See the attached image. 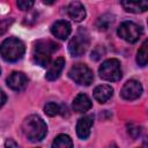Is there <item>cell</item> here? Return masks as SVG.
I'll use <instances>...</instances> for the list:
<instances>
[{
	"label": "cell",
	"instance_id": "13",
	"mask_svg": "<svg viewBox=\"0 0 148 148\" xmlns=\"http://www.w3.org/2000/svg\"><path fill=\"white\" fill-rule=\"evenodd\" d=\"M113 95V89L109 84H99L94 89V98L98 103L108 102Z\"/></svg>",
	"mask_w": 148,
	"mask_h": 148
},
{
	"label": "cell",
	"instance_id": "26",
	"mask_svg": "<svg viewBox=\"0 0 148 148\" xmlns=\"http://www.w3.org/2000/svg\"><path fill=\"white\" fill-rule=\"evenodd\" d=\"M5 102H6V95H5V92L0 89V108L5 104Z\"/></svg>",
	"mask_w": 148,
	"mask_h": 148
},
{
	"label": "cell",
	"instance_id": "24",
	"mask_svg": "<svg viewBox=\"0 0 148 148\" xmlns=\"http://www.w3.org/2000/svg\"><path fill=\"white\" fill-rule=\"evenodd\" d=\"M140 128L139 127H136V126H134V125H130V127H128V133L133 136V138H138L139 135H140Z\"/></svg>",
	"mask_w": 148,
	"mask_h": 148
},
{
	"label": "cell",
	"instance_id": "1",
	"mask_svg": "<svg viewBox=\"0 0 148 148\" xmlns=\"http://www.w3.org/2000/svg\"><path fill=\"white\" fill-rule=\"evenodd\" d=\"M22 132L30 141H40L47 133V126L45 121L36 114L27 117L22 124Z\"/></svg>",
	"mask_w": 148,
	"mask_h": 148
},
{
	"label": "cell",
	"instance_id": "16",
	"mask_svg": "<svg viewBox=\"0 0 148 148\" xmlns=\"http://www.w3.org/2000/svg\"><path fill=\"white\" fill-rule=\"evenodd\" d=\"M121 6L124 7L126 12L139 14V13H143L147 10L148 2L147 1H123Z\"/></svg>",
	"mask_w": 148,
	"mask_h": 148
},
{
	"label": "cell",
	"instance_id": "10",
	"mask_svg": "<svg viewBox=\"0 0 148 148\" xmlns=\"http://www.w3.org/2000/svg\"><path fill=\"white\" fill-rule=\"evenodd\" d=\"M28 83L27 76L22 72H13L8 77H7V84L10 89L20 91L25 88Z\"/></svg>",
	"mask_w": 148,
	"mask_h": 148
},
{
	"label": "cell",
	"instance_id": "9",
	"mask_svg": "<svg viewBox=\"0 0 148 148\" xmlns=\"http://www.w3.org/2000/svg\"><path fill=\"white\" fill-rule=\"evenodd\" d=\"M94 124V117L91 114L83 116L76 124V134L80 139H87L90 134V128Z\"/></svg>",
	"mask_w": 148,
	"mask_h": 148
},
{
	"label": "cell",
	"instance_id": "23",
	"mask_svg": "<svg viewBox=\"0 0 148 148\" xmlns=\"http://www.w3.org/2000/svg\"><path fill=\"white\" fill-rule=\"evenodd\" d=\"M103 54H104V49H103L102 46H97L96 49H94V50H92L90 58H91L92 60H98Z\"/></svg>",
	"mask_w": 148,
	"mask_h": 148
},
{
	"label": "cell",
	"instance_id": "5",
	"mask_svg": "<svg viewBox=\"0 0 148 148\" xmlns=\"http://www.w3.org/2000/svg\"><path fill=\"white\" fill-rule=\"evenodd\" d=\"M98 73H99V76L105 81H110V82L118 81L121 77V68H120L119 60L113 58L105 60L101 65Z\"/></svg>",
	"mask_w": 148,
	"mask_h": 148
},
{
	"label": "cell",
	"instance_id": "18",
	"mask_svg": "<svg viewBox=\"0 0 148 148\" xmlns=\"http://www.w3.org/2000/svg\"><path fill=\"white\" fill-rule=\"evenodd\" d=\"M147 61H148V40H145L143 44L141 45L140 50L138 51L136 62L140 66H146Z\"/></svg>",
	"mask_w": 148,
	"mask_h": 148
},
{
	"label": "cell",
	"instance_id": "3",
	"mask_svg": "<svg viewBox=\"0 0 148 148\" xmlns=\"http://www.w3.org/2000/svg\"><path fill=\"white\" fill-rule=\"evenodd\" d=\"M24 44L22 40L15 37H9L5 39L0 46V53L1 57L9 62H14L20 60L24 54Z\"/></svg>",
	"mask_w": 148,
	"mask_h": 148
},
{
	"label": "cell",
	"instance_id": "6",
	"mask_svg": "<svg viewBox=\"0 0 148 148\" xmlns=\"http://www.w3.org/2000/svg\"><path fill=\"white\" fill-rule=\"evenodd\" d=\"M69 77L81 86H89L94 80L92 71L84 64H76L69 69Z\"/></svg>",
	"mask_w": 148,
	"mask_h": 148
},
{
	"label": "cell",
	"instance_id": "15",
	"mask_svg": "<svg viewBox=\"0 0 148 148\" xmlns=\"http://www.w3.org/2000/svg\"><path fill=\"white\" fill-rule=\"evenodd\" d=\"M92 103L86 94H79L73 101V109L76 112H86L91 108Z\"/></svg>",
	"mask_w": 148,
	"mask_h": 148
},
{
	"label": "cell",
	"instance_id": "27",
	"mask_svg": "<svg viewBox=\"0 0 148 148\" xmlns=\"http://www.w3.org/2000/svg\"><path fill=\"white\" fill-rule=\"evenodd\" d=\"M106 148H118V146H117L114 142H112V143H110V145H109Z\"/></svg>",
	"mask_w": 148,
	"mask_h": 148
},
{
	"label": "cell",
	"instance_id": "7",
	"mask_svg": "<svg viewBox=\"0 0 148 148\" xmlns=\"http://www.w3.org/2000/svg\"><path fill=\"white\" fill-rule=\"evenodd\" d=\"M117 34L120 38H123L124 40L128 42V43H135L139 40V38L141 37L142 34V29L140 25H138L134 22L131 21H125L123 22L119 28L117 29Z\"/></svg>",
	"mask_w": 148,
	"mask_h": 148
},
{
	"label": "cell",
	"instance_id": "8",
	"mask_svg": "<svg viewBox=\"0 0 148 148\" xmlns=\"http://www.w3.org/2000/svg\"><path fill=\"white\" fill-rule=\"evenodd\" d=\"M142 94V86L139 81L136 80H128L121 88L120 95L124 99L127 101H133L140 97Z\"/></svg>",
	"mask_w": 148,
	"mask_h": 148
},
{
	"label": "cell",
	"instance_id": "12",
	"mask_svg": "<svg viewBox=\"0 0 148 148\" xmlns=\"http://www.w3.org/2000/svg\"><path fill=\"white\" fill-rule=\"evenodd\" d=\"M67 14L73 21L81 22L86 17L84 6L80 1H73L67 6Z\"/></svg>",
	"mask_w": 148,
	"mask_h": 148
},
{
	"label": "cell",
	"instance_id": "14",
	"mask_svg": "<svg viewBox=\"0 0 148 148\" xmlns=\"http://www.w3.org/2000/svg\"><path fill=\"white\" fill-rule=\"evenodd\" d=\"M64 66H65V59L62 57L57 58L53 61V64L51 65V67L49 68V71L46 72V75H45L46 80H49V81L57 80L59 77V75L61 74V72L64 69Z\"/></svg>",
	"mask_w": 148,
	"mask_h": 148
},
{
	"label": "cell",
	"instance_id": "25",
	"mask_svg": "<svg viewBox=\"0 0 148 148\" xmlns=\"http://www.w3.org/2000/svg\"><path fill=\"white\" fill-rule=\"evenodd\" d=\"M5 146H6V148H18L17 143H16L15 141H13L12 139H8V140L5 142Z\"/></svg>",
	"mask_w": 148,
	"mask_h": 148
},
{
	"label": "cell",
	"instance_id": "21",
	"mask_svg": "<svg viewBox=\"0 0 148 148\" xmlns=\"http://www.w3.org/2000/svg\"><path fill=\"white\" fill-rule=\"evenodd\" d=\"M12 23H13V18H3L0 21V36L3 35L8 30V28L12 25Z\"/></svg>",
	"mask_w": 148,
	"mask_h": 148
},
{
	"label": "cell",
	"instance_id": "2",
	"mask_svg": "<svg viewBox=\"0 0 148 148\" xmlns=\"http://www.w3.org/2000/svg\"><path fill=\"white\" fill-rule=\"evenodd\" d=\"M58 46L59 45L57 43L50 39L38 40L34 47V61L42 67L47 66L51 61L52 53L58 50Z\"/></svg>",
	"mask_w": 148,
	"mask_h": 148
},
{
	"label": "cell",
	"instance_id": "4",
	"mask_svg": "<svg viewBox=\"0 0 148 148\" xmlns=\"http://www.w3.org/2000/svg\"><path fill=\"white\" fill-rule=\"evenodd\" d=\"M89 46V35L84 29H79L76 35L68 43V51L73 57L83 54Z\"/></svg>",
	"mask_w": 148,
	"mask_h": 148
},
{
	"label": "cell",
	"instance_id": "11",
	"mask_svg": "<svg viewBox=\"0 0 148 148\" xmlns=\"http://www.w3.org/2000/svg\"><path fill=\"white\" fill-rule=\"evenodd\" d=\"M71 31H72L71 24L67 21H65V20L56 21L51 25V32H52V35L56 36L59 39H66L71 35Z\"/></svg>",
	"mask_w": 148,
	"mask_h": 148
},
{
	"label": "cell",
	"instance_id": "22",
	"mask_svg": "<svg viewBox=\"0 0 148 148\" xmlns=\"http://www.w3.org/2000/svg\"><path fill=\"white\" fill-rule=\"evenodd\" d=\"M34 1H31V0H18L17 2H16V5H17V7L20 8V9H22V10H27V9H30L32 6H34Z\"/></svg>",
	"mask_w": 148,
	"mask_h": 148
},
{
	"label": "cell",
	"instance_id": "17",
	"mask_svg": "<svg viewBox=\"0 0 148 148\" xmlns=\"http://www.w3.org/2000/svg\"><path fill=\"white\" fill-rule=\"evenodd\" d=\"M51 148H73V141L67 134H59L53 140Z\"/></svg>",
	"mask_w": 148,
	"mask_h": 148
},
{
	"label": "cell",
	"instance_id": "20",
	"mask_svg": "<svg viewBox=\"0 0 148 148\" xmlns=\"http://www.w3.org/2000/svg\"><path fill=\"white\" fill-rule=\"evenodd\" d=\"M60 111H61L60 105L57 104V103H54V102H50V103H47V104L44 106V112H45L47 116H50V117H54V116L59 114Z\"/></svg>",
	"mask_w": 148,
	"mask_h": 148
},
{
	"label": "cell",
	"instance_id": "19",
	"mask_svg": "<svg viewBox=\"0 0 148 148\" xmlns=\"http://www.w3.org/2000/svg\"><path fill=\"white\" fill-rule=\"evenodd\" d=\"M113 15H111V14H104V15H102V16H99V18L97 20V22H96V27L98 28V30H108L109 29V27L112 24V22H113Z\"/></svg>",
	"mask_w": 148,
	"mask_h": 148
}]
</instances>
